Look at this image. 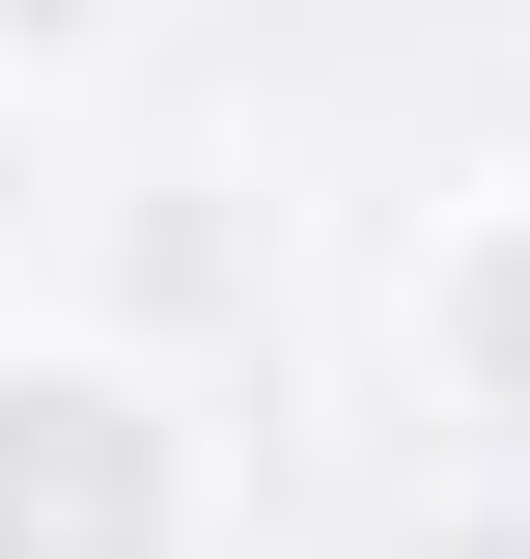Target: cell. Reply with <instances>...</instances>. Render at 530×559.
<instances>
[{
	"instance_id": "obj_4",
	"label": "cell",
	"mask_w": 530,
	"mask_h": 559,
	"mask_svg": "<svg viewBox=\"0 0 530 559\" xmlns=\"http://www.w3.org/2000/svg\"><path fill=\"white\" fill-rule=\"evenodd\" d=\"M112 28H140V0H0V84H84Z\"/></svg>"
},
{
	"instance_id": "obj_1",
	"label": "cell",
	"mask_w": 530,
	"mask_h": 559,
	"mask_svg": "<svg viewBox=\"0 0 530 559\" xmlns=\"http://www.w3.org/2000/svg\"><path fill=\"white\" fill-rule=\"evenodd\" d=\"M0 559H196V419L112 336H0Z\"/></svg>"
},
{
	"instance_id": "obj_3",
	"label": "cell",
	"mask_w": 530,
	"mask_h": 559,
	"mask_svg": "<svg viewBox=\"0 0 530 559\" xmlns=\"http://www.w3.org/2000/svg\"><path fill=\"white\" fill-rule=\"evenodd\" d=\"M57 252V112H28V84H0V280Z\"/></svg>"
},
{
	"instance_id": "obj_5",
	"label": "cell",
	"mask_w": 530,
	"mask_h": 559,
	"mask_svg": "<svg viewBox=\"0 0 530 559\" xmlns=\"http://www.w3.org/2000/svg\"><path fill=\"white\" fill-rule=\"evenodd\" d=\"M447 559H474V532H447Z\"/></svg>"
},
{
	"instance_id": "obj_2",
	"label": "cell",
	"mask_w": 530,
	"mask_h": 559,
	"mask_svg": "<svg viewBox=\"0 0 530 559\" xmlns=\"http://www.w3.org/2000/svg\"><path fill=\"white\" fill-rule=\"evenodd\" d=\"M419 364H447V419H503V448H530V197H474V224H447Z\"/></svg>"
}]
</instances>
